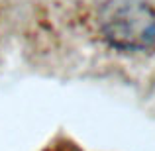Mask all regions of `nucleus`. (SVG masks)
<instances>
[{
	"mask_svg": "<svg viewBox=\"0 0 155 151\" xmlns=\"http://www.w3.org/2000/svg\"><path fill=\"white\" fill-rule=\"evenodd\" d=\"M100 34L110 47L141 51L155 43V12L137 0H110L98 16Z\"/></svg>",
	"mask_w": 155,
	"mask_h": 151,
	"instance_id": "f257e3e1",
	"label": "nucleus"
}]
</instances>
